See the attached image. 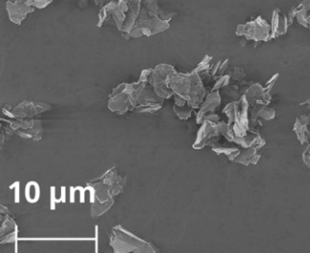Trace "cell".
Returning <instances> with one entry per match:
<instances>
[{
	"label": "cell",
	"mask_w": 310,
	"mask_h": 253,
	"mask_svg": "<svg viewBox=\"0 0 310 253\" xmlns=\"http://www.w3.org/2000/svg\"><path fill=\"white\" fill-rule=\"evenodd\" d=\"M174 112L178 115V118L180 119H187L191 117L192 112L194 109L189 104L185 106H178L174 105Z\"/></svg>",
	"instance_id": "obj_20"
},
{
	"label": "cell",
	"mask_w": 310,
	"mask_h": 253,
	"mask_svg": "<svg viewBox=\"0 0 310 253\" xmlns=\"http://www.w3.org/2000/svg\"><path fill=\"white\" fill-rule=\"evenodd\" d=\"M169 85L175 94L186 99L193 109H199L205 97V87L199 74L177 72L170 77Z\"/></svg>",
	"instance_id": "obj_1"
},
{
	"label": "cell",
	"mask_w": 310,
	"mask_h": 253,
	"mask_svg": "<svg viewBox=\"0 0 310 253\" xmlns=\"http://www.w3.org/2000/svg\"><path fill=\"white\" fill-rule=\"evenodd\" d=\"M169 27H170L169 21L149 13L146 8L142 5L138 18L132 29L128 32V35L130 37H135V38L144 36H152L168 30Z\"/></svg>",
	"instance_id": "obj_4"
},
{
	"label": "cell",
	"mask_w": 310,
	"mask_h": 253,
	"mask_svg": "<svg viewBox=\"0 0 310 253\" xmlns=\"http://www.w3.org/2000/svg\"><path fill=\"white\" fill-rule=\"evenodd\" d=\"M50 108V106L46 103L24 101L21 104L18 105L10 112H6V111H3V112L7 114L8 116H10V118L24 119L26 118H32L35 115L46 111Z\"/></svg>",
	"instance_id": "obj_8"
},
{
	"label": "cell",
	"mask_w": 310,
	"mask_h": 253,
	"mask_svg": "<svg viewBox=\"0 0 310 253\" xmlns=\"http://www.w3.org/2000/svg\"><path fill=\"white\" fill-rule=\"evenodd\" d=\"M296 18L298 23L303 27H307V28L309 27L310 16L308 15V10L305 9L303 6L300 9H297Z\"/></svg>",
	"instance_id": "obj_22"
},
{
	"label": "cell",
	"mask_w": 310,
	"mask_h": 253,
	"mask_svg": "<svg viewBox=\"0 0 310 253\" xmlns=\"http://www.w3.org/2000/svg\"><path fill=\"white\" fill-rule=\"evenodd\" d=\"M142 5L146 8V10L149 12V13L156 15L158 17H160V18L164 19V20H168L170 21L172 18L174 17V14H168L162 11L159 7V2L158 0H144L142 2Z\"/></svg>",
	"instance_id": "obj_17"
},
{
	"label": "cell",
	"mask_w": 310,
	"mask_h": 253,
	"mask_svg": "<svg viewBox=\"0 0 310 253\" xmlns=\"http://www.w3.org/2000/svg\"><path fill=\"white\" fill-rule=\"evenodd\" d=\"M302 6L307 10H310V0H303Z\"/></svg>",
	"instance_id": "obj_33"
},
{
	"label": "cell",
	"mask_w": 310,
	"mask_h": 253,
	"mask_svg": "<svg viewBox=\"0 0 310 253\" xmlns=\"http://www.w3.org/2000/svg\"><path fill=\"white\" fill-rule=\"evenodd\" d=\"M212 149L214 150L217 154H225L227 156H229L231 154L234 153L235 151H237V147H225V146H219V145H213Z\"/></svg>",
	"instance_id": "obj_25"
},
{
	"label": "cell",
	"mask_w": 310,
	"mask_h": 253,
	"mask_svg": "<svg viewBox=\"0 0 310 253\" xmlns=\"http://www.w3.org/2000/svg\"><path fill=\"white\" fill-rule=\"evenodd\" d=\"M230 79L229 76H222V77H219V79L217 80V82L215 83L214 88L212 91H219V89L224 88L225 86H227Z\"/></svg>",
	"instance_id": "obj_27"
},
{
	"label": "cell",
	"mask_w": 310,
	"mask_h": 253,
	"mask_svg": "<svg viewBox=\"0 0 310 253\" xmlns=\"http://www.w3.org/2000/svg\"><path fill=\"white\" fill-rule=\"evenodd\" d=\"M257 149L255 148H244V149H237V151H235L234 153L229 155L228 158L231 161L235 162L241 163L245 166L248 165H255L256 163L260 161V155L256 153Z\"/></svg>",
	"instance_id": "obj_12"
},
{
	"label": "cell",
	"mask_w": 310,
	"mask_h": 253,
	"mask_svg": "<svg viewBox=\"0 0 310 253\" xmlns=\"http://www.w3.org/2000/svg\"><path fill=\"white\" fill-rule=\"evenodd\" d=\"M245 96L249 101V103L252 101V102H256L259 104L268 105L265 88L260 84H254L253 86L248 88Z\"/></svg>",
	"instance_id": "obj_16"
},
{
	"label": "cell",
	"mask_w": 310,
	"mask_h": 253,
	"mask_svg": "<svg viewBox=\"0 0 310 253\" xmlns=\"http://www.w3.org/2000/svg\"><path fill=\"white\" fill-rule=\"evenodd\" d=\"M302 158H303V161L305 165L310 168V142L302 154Z\"/></svg>",
	"instance_id": "obj_28"
},
{
	"label": "cell",
	"mask_w": 310,
	"mask_h": 253,
	"mask_svg": "<svg viewBox=\"0 0 310 253\" xmlns=\"http://www.w3.org/2000/svg\"><path fill=\"white\" fill-rule=\"evenodd\" d=\"M220 103H221V96L219 91H211V93L208 95L199 107V111L196 114V122L202 124L205 115L214 112L215 110L220 106Z\"/></svg>",
	"instance_id": "obj_11"
},
{
	"label": "cell",
	"mask_w": 310,
	"mask_h": 253,
	"mask_svg": "<svg viewBox=\"0 0 310 253\" xmlns=\"http://www.w3.org/2000/svg\"><path fill=\"white\" fill-rule=\"evenodd\" d=\"M129 9L127 12V19L124 24L122 32L128 33L132 29L140 14L142 8L141 0H128Z\"/></svg>",
	"instance_id": "obj_15"
},
{
	"label": "cell",
	"mask_w": 310,
	"mask_h": 253,
	"mask_svg": "<svg viewBox=\"0 0 310 253\" xmlns=\"http://www.w3.org/2000/svg\"><path fill=\"white\" fill-rule=\"evenodd\" d=\"M112 18L114 19V22L116 24V26H117V28L119 29V31H122L124 24H125V21L127 19V13L124 12L123 10L119 9V7H118L113 11Z\"/></svg>",
	"instance_id": "obj_21"
},
{
	"label": "cell",
	"mask_w": 310,
	"mask_h": 253,
	"mask_svg": "<svg viewBox=\"0 0 310 253\" xmlns=\"http://www.w3.org/2000/svg\"><path fill=\"white\" fill-rule=\"evenodd\" d=\"M28 186L29 187V190H28V188H27V192H29V195H27V199L30 202H36L38 199V196H39L38 186L36 183L28 184Z\"/></svg>",
	"instance_id": "obj_23"
},
{
	"label": "cell",
	"mask_w": 310,
	"mask_h": 253,
	"mask_svg": "<svg viewBox=\"0 0 310 253\" xmlns=\"http://www.w3.org/2000/svg\"><path fill=\"white\" fill-rule=\"evenodd\" d=\"M94 2H95L96 7H98V8H102L107 4V0H94Z\"/></svg>",
	"instance_id": "obj_32"
},
{
	"label": "cell",
	"mask_w": 310,
	"mask_h": 253,
	"mask_svg": "<svg viewBox=\"0 0 310 253\" xmlns=\"http://www.w3.org/2000/svg\"><path fill=\"white\" fill-rule=\"evenodd\" d=\"M308 28H309V29H310V23H309V27H308Z\"/></svg>",
	"instance_id": "obj_37"
},
{
	"label": "cell",
	"mask_w": 310,
	"mask_h": 253,
	"mask_svg": "<svg viewBox=\"0 0 310 253\" xmlns=\"http://www.w3.org/2000/svg\"><path fill=\"white\" fill-rule=\"evenodd\" d=\"M211 60H212V58H211V57H210V56H205V58L203 59V60L201 61L200 63L198 64L197 67L194 69L193 72L197 73V74H199V75H200V73L206 72V71L211 68V66H210Z\"/></svg>",
	"instance_id": "obj_24"
},
{
	"label": "cell",
	"mask_w": 310,
	"mask_h": 253,
	"mask_svg": "<svg viewBox=\"0 0 310 253\" xmlns=\"http://www.w3.org/2000/svg\"><path fill=\"white\" fill-rule=\"evenodd\" d=\"M110 1H115V0H110Z\"/></svg>",
	"instance_id": "obj_36"
},
{
	"label": "cell",
	"mask_w": 310,
	"mask_h": 253,
	"mask_svg": "<svg viewBox=\"0 0 310 253\" xmlns=\"http://www.w3.org/2000/svg\"><path fill=\"white\" fill-rule=\"evenodd\" d=\"M28 4L34 7L35 9H45L48 5H50L53 0H27Z\"/></svg>",
	"instance_id": "obj_26"
},
{
	"label": "cell",
	"mask_w": 310,
	"mask_h": 253,
	"mask_svg": "<svg viewBox=\"0 0 310 253\" xmlns=\"http://www.w3.org/2000/svg\"><path fill=\"white\" fill-rule=\"evenodd\" d=\"M133 109L137 112L153 113L160 110L163 106L164 100L157 95L154 88L149 83L140 81L133 83V90L130 95Z\"/></svg>",
	"instance_id": "obj_2"
},
{
	"label": "cell",
	"mask_w": 310,
	"mask_h": 253,
	"mask_svg": "<svg viewBox=\"0 0 310 253\" xmlns=\"http://www.w3.org/2000/svg\"><path fill=\"white\" fill-rule=\"evenodd\" d=\"M176 69L167 64H160L152 69L148 83L154 88L157 95L163 100L174 96V91L169 88V79L176 74Z\"/></svg>",
	"instance_id": "obj_5"
},
{
	"label": "cell",
	"mask_w": 310,
	"mask_h": 253,
	"mask_svg": "<svg viewBox=\"0 0 310 253\" xmlns=\"http://www.w3.org/2000/svg\"><path fill=\"white\" fill-rule=\"evenodd\" d=\"M236 34L255 41H269L271 39V27L261 17L244 25H238Z\"/></svg>",
	"instance_id": "obj_6"
},
{
	"label": "cell",
	"mask_w": 310,
	"mask_h": 253,
	"mask_svg": "<svg viewBox=\"0 0 310 253\" xmlns=\"http://www.w3.org/2000/svg\"><path fill=\"white\" fill-rule=\"evenodd\" d=\"M219 136L220 134L217 129L216 123L210 120H204L197 132L196 140L193 144V148L195 149H200L209 145L213 146L215 142L219 140Z\"/></svg>",
	"instance_id": "obj_9"
},
{
	"label": "cell",
	"mask_w": 310,
	"mask_h": 253,
	"mask_svg": "<svg viewBox=\"0 0 310 253\" xmlns=\"http://www.w3.org/2000/svg\"><path fill=\"white\" fill-rule=\"evenodd\" d=\"M6 9L10 21L16 25H20L23 22L24 19L27 18L28 14L33 13L35 11V8L28 4L27 0H8L6 3Z\"/></svg>",
	"instance_id": "obj_10"
},
{
	"label": "cell",
	"mask_w": 310,
	"mask_h": 253,
	"mask_svg": "<svg viewBox=\"0 0 310 253\" xmlns=\"http://www.w3.org/2000/svg\"><path fill=\"white\" fill-rule=\"evenodd\" d=\"M87 3H88V0H79L78 5H79V7H80L81 9H83V8H85V7L87 6Z\"/></svg>",
	"instance_id": "obj_34"
},
{
	"label": "cell",
	"mask_w": 310,
	"mask_h": 253,
	"mask_svg": "<svg viewBox=\"0 0 310 253\" xmlns=\"http://www.w3.org/2000/svg\"><path fill=\"white\" fill-rule=\"evenodd\" d=\"M288 26L289 25L287 22V17L284 14H281L279 9H275L273 16H272L271 25H270V27H271V38L285 35L287 33Z\"/></svg>",
	"instance_id": "obj_13"
},
{
	"label": "cell",
	"mask_w": 310,
	"mask_h": 253,
	"mask_svg": "<svg viewBox=\"0 0 310 253\" xmlns=\"http://www.w3.org/2000/svg\"><path fill=\"white\" fill-rule=\"evenodd\" d=\"M152 69H153V68H148V69H145V70H143L138 80L146 82V83H148L149 77H150L151 72H152Z\"/></svg>",
	"instance_id": "obj_29"
},
{
	"label": "cell",
	"mask_w": 310,
	"mask_h": 253,
	"mask_svg": "<svg viewBox=\"0 0 310 253\" xmlns=\"http://www.w3.org/2000/svg\"><path fill=\"white\" fill-rule=\"evenodd\" d=\"M252 116L254 118V121L256 118H261L266 120H271L275 118L276 111L273 109H269L267 107V105L259 104L256 103L255 107L253 108Z\"/></svg>",
	"instance_id": "obj_19"
},
{
	"label": "cell",
	"mask_w": 310,
	"mask_h": 253,
	"mask_svg": "<svg viewBox=\"0 0 310 253\" xmlns=\"http://www.w3.org/2000/svg\"><path fill=\"white\" fill-rule=\"evenodd\" d=\"M310 114L303 115L296 118L294 125V131L296 133V138L302 144L310 142Z\"/></svg>",
	"instance_id": "obj_14"
},
{
	"label": "cell",
	"mask_w": 310,
	"mask_h": 253,
	"mask_svg": "<svg viewBox=\"0 0 310 253\" xmlns=\"http://www.w3.org/2000/svg\"><path fill=\"white\" fill-rule=\"evenodd\" d=\"M110 245L115 252H157L151 243L139 239L121 226L113 229Z\"/></svg>",
	"instance_id": "obj_3"
},
{
	"label": "cell",
	"mask_w": 310,
	"mask_h": 253,
	"mask_svg": "<svg viewBox=\"0 0 310 253\" xmlns=\"http://www.w3.org/2000/svg\"><path fill=\"white\" fill-rule=\"evenodd\" d=\"M118 8V0L115 1H110L109 3L102 7L99 13H98V23H97V27H102V26L108 22L110 19V17L112 16V13L115 9Z\"/></svg>",
	"instance_id": "obj_18"
},
{
	"label": "cell",
	"mask_w": 310,
	"mask_h": 253,
	"mask_svg": "<svg viewBox=\"0 0 310 253\" xmlns=\"http://www.w3.org/2000/svg\"><path fill=\"white\" fill-rule=\"evenodd\" d=\"M132 90L133 83H122L116 87L109 97V109L119 114L126 113L128 110H134L130 99Z\"/></svg>",
	"instance_id": "obj_7"
},
{
	"label": "cell",
	"mask_w": 310,
	"mask_h": 253,
	"mask_svg": "<svg viewBox=\"0 0 310 253\" xmlns=\"http://www.w3.org/2000/svg\"><path fill=\"white\" fill-rule=\"evenodd\" d=\"M10 1H18V0H10Z\"/></svg>",
	"instance_id": "obj_35"
},
{
	"label": "cell",
	"mask_w": 310,
	"mask_h": 253,
	"mask_svg": "<svg viewBox=\"0 0 310 253\" xmlns=\"http://www.w3.org/2000/svg\"><path fill=\"white\" fill-rule=\"evenodd\" d=\"M296 12H297V9H291V11L289 12V14L287 15V22H288V25H291L292 22H293V20H294V18L296 17Z\"/></svg>",
	"instance_id": "obj_30"
},
{
	"label": "cell",
	"mask_w": 310,
	"mask_h": 253,
	"mask_svg": "<svg viewBox=\"0 0 310 253\" xmlns=\"http://www.w3.org/2000/svg\"><path fill=\"white\" fill-rule=\"evenodd\" d=\"M228 63H229V60L227 59V60H225L223 63L220 64V66H219V74H223L226 70H227V68H228Z\"/></svg>",
	"instance_id": "obj_31"
}]
</instances>
